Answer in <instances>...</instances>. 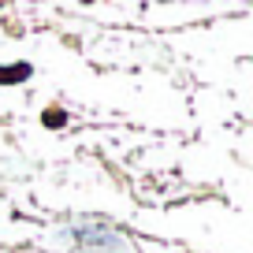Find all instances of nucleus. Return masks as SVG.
<instances>
[{
    "label": "nucleus",
    "instance_id": "nucleus-1",
    "mask_svg": "<svg viewBox=\"0 0 253 253\" xmlns=\"http://www.w3.org/2000/svg\"><path fill=\"white\" fill-rule=\"evenodd\" d=\"M71 238L89 253H123V238L112 227H71Z\"/></svg>",
    "mask_w": 253,
    "mask_h": 253
},
{
    "label": "nucleus",
    "instance_id": "nucleus-2",
    "mask_svg": "<svg viewBox=\"0 0 253 253\" xmlns=\"http://www.w3.org/2000/svg\"><path fill=\"white\" fill-rule=\"evenodd\" d=\"M30 75V63H15V67H0V82H23Z\"/></svg>",
    "mask_w": 253,
    "mask_h": 253
}]
</instances>
